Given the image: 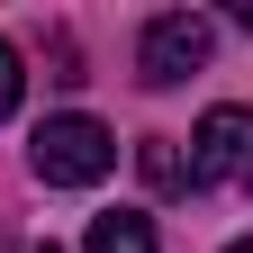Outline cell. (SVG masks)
<instances>
[{"instance_id":"cell-1","label":"cell","mask_w":253,"mask_h":253,"mask_svg":"<svg viewBox=\"0 0 253 253\" xmlns=\"http://www.w3.org/2000/svg\"><path fill=\"white\" fill-rule=\"evenodd\" d=\"M27 163H37V181H45V190H90V181H100V172L118 163V136H109L100 118L63 109V118H45V126H37Z\"/></svg>"},{"instance_id":"cell-2","label":"cell","mask_w":253,"mask_h":253,"mask_svg":"<svg viewBox=\"0 0 253 253\" xmlns=\"http://www.w3.org/2000/svg\"><path fill=\"white\" fill-rule=\"evenodd\" d=\"M208 45H217V27L199 9H163V18H145V37H136V73L154 90H172V82H190L208 63Z\"/></svg>"},{"instance_id":"cell-3","label":"cell","mask_w":253,"mask_h":253,"mask_svg":"<svg viewBox=\"0 0 253 253\" xmlns=\"http://www.w3.org/2000/svg\"><path fill=\"white\" fill-rule=\"evenodd\" d=\"M190 181L199 190H235V181H253V109H208L199 118V136H190Z\"/></svg>"},{"instance_id":"cell-4","label":"cell","mask_w":253,"mask_h":253,"mask_svg":"<svg viewBox=\"0 0 253 253\" xmlns=\"http://www.w3.org/2000/svg\"><path fill=\"white\" fill-rule=\"evenodd\" d=\"M90 253H154V217H145V208H109V217H90Z\"/></svg>"},{"instance_id":"cell-5","label":"cell","mask_w":253,"mask_h":253,"mask_svg":"<svg viewBox=\"0 0 253 253\" xmlns=\"http://www.w3.org/2000/svg\"><path fill=\"white\" fill-rule=\"evenodd\" d=\"M136 163H145V181H154V190H190V163L172 154V136H145V154H136Z\"/></svg>"},{"instance_id":"cell-6","label":"cell","mask_w":253,"mask_h":253,"mask_svg":"<svg viewBox=\"0 0 253 253\" xmlns=\"http://www.w3.org/2000/svg\"><path fill=\"white\" fill-rule=\"evenodd\" d=\"M18 90H27V63L18 45H0V118H18Z\"/></svg>"},{"instance_id":"cell-7","label":"cell","mask_w":253,"mask_h":253,"mask_svg":"<svg viewBox=\"0 0 253 253\" xmlns=\"http://www.w3.org/2000/svg\"><path fill=\"white\" fill-rule=\"evenodd\" d=\"M226 253H253V244H226Z\"/></svg>"},{"instance_id":"cell-8","label":"cell","mask_w":253,"mask_h":253,"mask_svg":"<svg viewBox=\"0 0 253 253\" xmlns=\"http://www.w3.org/2000/svg\"><path fill=\"white\" fill-rule=\"evenodd\" d=\"M45 253H54V244H45Z\"/></svg>"}]
</instances>
